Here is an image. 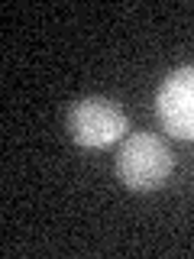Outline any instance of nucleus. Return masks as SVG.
I'll list each match as a JSON object with an SVG mask.
<instances>
[{
    "instance_id": "nucleus-1",
    "label": "nucleus",
    "mask_w": 194,
    "mask_h": 259,
    "mask_svg": "<svg viewBox=\"0 0 194 259\" xmlns=\"http://www.w3.org/2000/svg\"><path fill=\"white\" fill-rule=\"evenodd\" d=\"M113 172L129 191H159L175 172V152L156 133H133L120 143Z\"/></svg>"
},
{
    "instance_id": "nucleus-2",
    "label": "nucleus",
    "mask_w": 194,
    "mask_h": 259,
    "mask_svg": "<svg viewBox=\"0 0 194 259\" xmlns=\"http://www.w3.org/2000/svg\"><path fill=\"white\" fill-rule=\"evenodd\" d=\"M65 130L84 149H107L117 140H123L129 120L123 107L110 97H81L65 113Z\"/></svg>"
},
{
    "instance_id": "nucleus-3",
    "label": "nucleus",
    "mask_w": 194,
    "mask_h": 259,
    "mask_svg": "<svg viewBox=\"0 0 194 259\" xmlns=\"http://www.w3.org/2000/svg\"><path fill=\"white\" fill-rule=\"evenodd\" d=\"M156 113L168 136L184 143L194 140V65H181L162 81L156 94Z\"/></svg>"
}]
</instances>
